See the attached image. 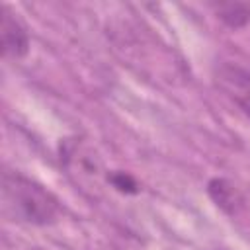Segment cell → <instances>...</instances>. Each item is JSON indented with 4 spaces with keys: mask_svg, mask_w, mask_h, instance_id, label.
I'll use <instances>...</instances> for the list:
<instances>
[{
    "mask_svg": "<svg viewBox=\"0 0 250 250\" xmlns=\"http://www.w3.org/2000/svg\"><path fill=\"white\" fill-rule=\"evenodd\" d=\"M2 207L12 221L35 227L53 225L61 215L59 199L45 186L18 172L2 176Z\"/></svg>",
    "mask_w": 250,
    "mask_h": 250,
    "instance_id": "cell-1",
    "label": "cell"
},
{
    "mask_svg": "<svg viewBox=\"0 0 250 250\" xmlns=\"http://www.w3.org/2000/svg\"><path fill=\"white\" fill-rule=\"evenodd\" d=\"M215 84L250 117V72L248 70L234 64H221L215 70Z\"/></svg>",
    "mask_w": 250,
    "mask_h": 250,
    "instance_id": "cell-2",
    "label": "cell"
},
{
    "mask_svg": "<svg viewBox=\"0 0 250 250\" xmlns=\"http://www.w3.org/2000/svg\"><path fill=\"white\" fill-rule=\"evenodd\" d=\"M0 41H2V53L8 59H23L29 51V35L23 23L12 14L6 6L2 8V20H0Z\"/></svg>",
    "mask_w": 250,
    "mask_h": 250,
    "instance_id": "cell-3",
    "label": "cell"
},
{
    "mask_svg": "<svg viewBox=\"0 0 250 250\" xmlns=\"http://www.w3.org/2000/svg\"><path fill=\"white\" fill-rule=\"evenodd\" d=\"M207 191L211 195V199L217 203V207H221L225 213L229 215H236L240 205H242V195L238 193V189L225 178H213L207 184Z\"/></svg>",
    "mask_w": 250,
    "mask_h": 250,
    "instance_id": "cell-4",
    "label": "cell"
},
{
    "mask_svg": "<svg viewBox=\"0 0 250 250\" xmlns=\"http://www.w3.org/2000/svg\"><path fill=\"white\" fill-rule=\"evenodd\" d=\"M219 18L229 25V27H242L250 20V10L242 4H221L217 8Z\"/></svg>",
    "mask_w": 250,
    "mask_h": 250,
    "instance_id": "cell-5",
    "label": "cell"
},
{
    "mask_svg": "<svg viewBox=\"0 0 250 250\" xmlns=\"http://www.w3.org/2000/svg\"><path fill=\"white\" fill-rule=\"evenodd\" d=\"M109 180H111L113 188H117L119 191L137 193V182H135L129 174H125V172H113V174L109 176Z\"/></svg>",
    "mask_w": 250,
    "mask_h": 250,
    "instance_id": "cell-6",
    "label": "cell"
}]
</instances>
